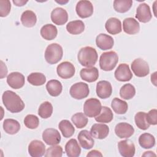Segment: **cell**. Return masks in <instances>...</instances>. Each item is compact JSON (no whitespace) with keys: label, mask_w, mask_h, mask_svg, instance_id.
<instances>
[{"label":"cell","mask_w":157,"mask_h":157,"mask_svg":"<svg viewBox=\"0 0 157 157\" xmlns=\"http://www.w3.org/2000/svg\"><path fill=\"white\" fill-rule=\"evenodd\" d=\"M3 104L6 109L12 113H18L25 108V103L21 98L15 92L7 90L2 96Z\"/></svg>","instance_id":"cell-1"},{"label":"cell","mask_w":157,"mask_h":157,"mask_svg":"<svg viewBox=\"0 0 157 157\" xmlns=\"http://www.w3.org/2000/svg\"><path fill=\"white\" fill-rule=\"evenodd\" d=\"M98 53L93 47L86 46L82 48L77 55V59L80 64L85 67H92L97 62Z\"/></svg>","instance_id":"cell-2"},{"label":"cell","mask_w":157,"mask_h":157,"mask_svg":"<svg viewBox=\"0 0 157 157\" xmlns=\"http://www.w3.org/2000/svg\"><path fill=\"white\" fill-rule=\"evenodd\" d=\"M63 55L62 47L56 43L49 44L45 51V59L50 64H54L59 62Z\"/></svg>","instance_id":"cell-3"},{"label":"cell","mask_w":157,"mask_h":157,"mask_svg":"<svg viewBox=\"0 0 157 157\" xmlns=\"http://www.w3.org/2000/svg\"><path fill=\"white\" fill-rule=\"evenodd\" d=\"M118 61L117 53L114 51H109L101 54L99 58V66L105 71L113 70Z\"/></svg>","instance_id":"cell-4"},{"label":"cell","mask_w":157,"mask_h":157,"mask_svg":"<svg viewBox=\"0 0 157 157\" xmlns=\"http://www.w3.org/2000/svg\"><path fill=\"white\" fill-rule=\"evenodd\" d=\"M101 108L99 100L96 98H90L84 103L83 112L85 115L88 117H96L100 113Z\"/></svg>","instance_id":"cell-5"},{"label":"cell","mask_w":157,"mask_h":157,"mask_svg":"<svg viewBox=\"0 0 157 157\" xmlns=\"http://www.w3.org/2000/svg\"><path fill=\"white\" fill-rule=\"evenodd\" d=\"M71 96L75 99H82L86 98L90 93L89 87L87 83L77 82L72 85L69 90Z\"/></svg>","instance_id":"cell-6"},{"label":"cell","mask_w":157,"mask_h":157,"mask_svg":"<svg viewBox=\"0 0 157 157\" xmlns=\"http://www.w3.org/2000/svg\"><path fill=\"white\" fill-rule=\"evenodd\" d=\"M131 69L135 75L139 77H145L150 72L148 64L142 58H136L132 61Z\"/></svg>","instance_id":"cell-7"},{"label":"cell","mask_w":157,"mask_h":157,"mask_svg":"<svg viewBox=\"0 0 157 157\" xmlns=\"http://www.w3.org/2000/svg\"><path fill=\"white\" fill-rule=\"evenodd\" d=\"M75 10L77 15L82 18L90 17L93 13V6L90 1L81 0L76 5Z\"/></svg>","instance_id":"cell-8"},{"label":"cell","mask_w":157,"mask_h":157,"mask_svg":"<svg viewBox=\"0 0 157 157\" xmlns=\"http://www.w3.org/2000/svg\"><path fill=\"white\" fill-rule=\"evenodd\" d=\"M56 72L59 77L63 79H67L74 75L75 69L71 62L64 61L58 65Z\"/></svg>","instance_id":"cell-9"},{"label":"cell","mask_w":157,"mask_h":157,"mask_svg":"<svg viewBox=\"0 0 157 157\" xmlns=\"http://www.w3.org/2000/svg\"><path fill=\"white\" fill-rule=\"evenodd\" d=\"M42 139L48 145L58 144L61 141V135L58 131L54 128H47L42 133Z\"/></svg>","instance_id":"cell-10"},{"label":"cell","mask_w":157,"mask_h":157,"mask_svg":"<svg viewBox=\"0 0 157 157\" xmlns=\"http://www.w3.org/2000/svg\"><path fill=\"white\" fill-rule=\"evenodd\" d=\"M115 78L120 82H128L132 78L131 72L128 64L125 63L120 64L116 69L115 73Z\"/></svg>","instance_id":"cell-11"},{"label":"cell","mask_w":157,"mask_h":157,"mask_svg":"<svg viewBox=\"0 0 157 157\" xmlns=\"http://www.w3.org/2000/svg\"><path fill=\"white\" fill-rule=\"evenodd\" d=\"M118 148L120 155L123 157H132L135 154V145L130 140L120 141L118 143Z\"/></svg>","instance_id":"cell-12"},{"label":"cell","mask_w":157,"mask_h":157,"mask_svg":"<svg viewBox=\"0 0 157 157\" xmlns=\"http://www.w3.org/2000/svg\"><path fill=\"white\" fill-rule=\"evenodd\" d=\"M7 83L12 88L15 90L20 89L25 83V77L21 73L18 72H11L7 77Z\"/></svg>","instance_id":"cell-13"},{"label":"cell","mask_w":157,"mask_h":157,"mask_svg":"<svg viewBox=\"0 0 157 157\" xmlns=\"http://www.w3.org/2000/svg\"><path fill=\"white\" fill-rule=\"evenodd\" d=\"M115 132L119 138L127 139L132 136L134 129L131 124L126 122H121L115 126Z\"/></svg>","instance_id":"cell-14"},{"label":"cell","mask_w":157,"mask_h":157,"mask_svg":"<svg viewBox=\"0 0 157 157\" xmlns=\"http://www.w3.org/2000/svg\"><path fill=\"white\" fill-rule=\"evenodd\" d=\"M51 20L55 25H63L67 21V12L62 7H56L51 12Z\"/></svg>","instance_id":"cell-15"},{"label":"cell","mask_w":157,"mask_h":157,"mask_svg":"<svg viewBox=\"0 0 157 157\" xmlns=\"http://www.w3.org/2000/svg\"><path fill=\"white\" fill-rule=\"evenodd\" d=\"M136 18L142 23H147L151 19V12L147 4L141 3L139 4L136 10Z\"/></svg>","instance_id":"cell-16"},{"label":"cell","mask_w":157,"mask_h":157,"mask_svg":"<svg viewBox=\"0 0 157 157\" xmlns=\"http://www.w3.org/2000/svg\"><path fill=\"white\" fill-rule=\"evenodd\" d=\"M112 93L111 83L107 80H101L96 85L97 96L101 99L109 98Z\"/></svg>","instance_id":"cell-17"},{"label":"cell","mask_w":157,"mask_h":157,"mask_svg":"<svg viewBox=\"0 0 157 157\" xmlns=\"http://www.w3.org/2000/svg\"><path fill=\"white\" fill-rule=\"evenodd\" d=\"M109 133V128L107 124L103 123H95L90 129V134L92 137L98 139H105Z\"/></svg>","instance_id":"cell-18"},{"label":"cell","mask_w":157,"mask_h":157,"mask_svg":"<svg viewBox=\"0 0 157 157\" xmlns=\"http://www.w3.org/2000/svg\"><path fill=\"white\" fill-rule=\"evenodd\" d=\"M28 153L33 157L42 156L45 153V146L40 140H32L28 146Z\"/></svg>","instance_id":"cell-19"},{"label":"cell","mask_w":157,"mask_h":157,"mask_svg":"<svg viewBox=\"0 0 157 157\" xmlns=\"http://www.w3.org/2000/svg\"><path fill=\"white\" fill-rule=\"evenodd\" d=\"M77 137L81 147L85 150L91 149L94 144V140L88 130L84 129L80 131Z\"/></svg>","instance_id":"cell-20"},{"label":"cell","mask_w":157,"mask_h":157,"mask_svg":"<svg viewBox=\"0 0 157 157\" xmlns=\"http://www.w3.org/2000/svg\"><path fill=\"white\" fill-rule=\"evenodd\" d=\"M96 45L102 50L111 49L114 44L113 37L108 34L101 33L96 39Z\"/></svg>","instance_id":"cell-21"},{"label":"cell","mask_w":157,"mask_h":157,"mask_svg":"<svg viewBox=\"0 0 157 157\" xmlns=\"http://www.w3.org/2000/svg\"><path fill=\"white\" fill-rule=\"evenodd\" d=\"M123 29L124 32L126 34L133 35L139 33L140 30V25L134 18L129 17L123 20Z\"/></svg>","instance_id":"cell-22"},{"label":"cell","mask_w":157,"mask_h":157,"mask_svg":"<svg viewBox=\"0 0 157 157\" xmlns=\"http://www.w3.org/2000/svg\"><path fill=\"white\" fill-rule=\"evenodd\" d=\"M82 80L88 82H93L99 77V71L96 67H88L82 69L80 72Z\"/></svg>","instance_id":"cell-23"},{"label":"cell","mask_w":157,"mask_h":157,"mask_svg":"<svg viewBox=\"0 0 157 157\" xmlns=\"http://www.w3.org/2000/svg\"><path fill=\"white\" fill-rule=\"evenodd\" d=\"M105 28L109 34L113 35L121 33L122 30L121 21L115 17L109 18L105 24Z\"/></svg>","instance_id":"cell-24"},{"label":"cell","mask_w":157,"mask_h":157,"mask_svg":"<svg viewBox=\"0 0 157 157\" xmlns=\"http://www.w3.org/2000/svg\"><path fill=\"white\" fill-rule=\"evenodd\" d=\"M65 151L69 157H78L81 153V148L75 139H70L65 145Z\"/></svg>","instance_id":"cell-25"},{"label":"cell","mask_w":157,"mask_h":157,"mask_svg":"<svg viewBox=\"0 0 157 157\" xmlns=\"http://www.w3.org/2000/svg\"><path fill=\"white\" fill-rule=\"evenodd\" d=\"M40 33L44 39L51 40L56 37L58 30L55 25L52 24H46L41 28Z\"/></svg>","instance_id":"cell-26"},{"label":"cell","mask_w":157,"mask_h":157,"mask_svg":"<svg viewBox=\"0 0 157 157\" xmlns=\"http://www.w3.org/2000/svg\"><path fill=\"white\" fill-rule=\"evenodd\" d=\"M20 20L23 26L28 28H31L36 25L37 22V17L33 11L27 10L23 12Z\"/></svg>","instance_id":"cell-27"},{"label":"cell","mask_w":157,"mask_h":157,"mask_svg":"<svg viewBox=\"0 0 157 157\" xmlns=\"http://www.w3.org/2000/svg\"><path fill=\"white\" fill-rule=\"evenodd\" d=\"M3 129L9 134H15L20 129V123L14 119H6L3 122Z\"/></svg>","instance_id":"cell-28"},{"label":"cell","mask_w":157,"mask_h":157,"mask_svg":"<svg viewBox=\"0 0 157 157\" xmlns=\"http://www.w3.org/2000/svg\"><path fill=\"white\" fill-rule=\"evenodd\" d=\"M46 89L52 96L56 97L59 96L63 90L61 83L58 80H50L46 84Z\"/></svg>","instance_id":"cell-29"},{"label":"cell","mask_w":157,"mask_h":157,"mask_svg":"<svg viewBox=\"0 0 157 157\" xmlns=\"http://www.w3.org/2000/svg\"><path fill=\"white\" fill-rule=\"evenodd\" d=\"M67 32L73 35H77L83 32L85 24L82 20H74L69 22L66 25Z\"/></svg>","instance_id":"cell-30"},{"label":"cell","mask_w":157,"mask_h":157,"mask_svg":"<svg viewBox=\"0 0 157 157\" xmlns=\"http://www.w3.org/2000/svg\"><path fill=\"white\" fill-rule=\"evenodd\" d=\"M113 118L112 110L106 106H103L99 115L95 117V120L98 123H110Z\"/></svg>","instance_id":"cell-31"},{"label":"cell","mask_w":157,"mask_h":157,"mask_svg":"<svg viewBox=\"0 0 157 157\" xmlns=\"http://www.w3.org/2000/svg\"><path fill=\"white\" fill-rule=\"evenodd\" d=\"M58 128L64 137H71L75 132V128L72 124L67 120H61L58 124Z\"/></svg>","instance_id":"cell-32"},{"label":"cell","mask_w":157,"mask_h":157,"mask_svg":"<svg viewBox=\"0 0 157 157\" xmlns=\"http://www.w3.org/2000/svg\"><path fill=\"white\" fill-rule=\"evenodd\" d=\"M139 143L145 149L151 148L155 145V138L150 133L142 134L139 137Z\"/></svg>","instance_id":"cell-33"},{"label":"cell","mask_w":157,"mask_h":157,"mask_svg":"<svg viewBox=\"0 0 157 157\" xmlns=\"http://www.w3.org/2000/svg\"><path fill=\"white\" fill-rule=\"evenodd\" d=\"M111 107L117 114H124L128 109V103L118 98H115L112 101Z\"/></svg>","instance_id":"cell-34"},{"label":"cell","mask_w":157,"mask_h":157,"mask_svg":"<svg viewBox=\"0 0 157 157\" xmlns=\"http://www.w3.org/2000/svg\"><path fill=\"white\" fill-rule=\"evenodd\" d=\"M135 87L130 83H126L123 85L120 90V95L121 98L126 100L132 99L135 96Z\"/></svg>","instance_id":"cell-35"},{"label":"cell","mask_w":157,"mask_h":157,"mask_svg":"<svg viewBox=\"0 0 157 157\" xmlns=\"http://www.w3.org/2000/svg\"><path fill=\"white\" fill-rule=\"evenodd\" d=\"M132 5L131 0H115L113 1V8L119 13L128 12Z\"/></svg>","instance_id":"cell-36"},{"label":"cell","mask_w":157,"mask_h":157,"mask_svg":"<svg viewBox=\"0 0 157 157\" xmlns=\"http://www.w3.org/2000/svg\"><path fill=\"white\" fill-rule=\"evenodd\" d=\"M28 82L34 86H40L46 82V77L44 74L40 72H33L27 77Z\"/></svg>","instance_id":"cell-37"},{"label":"cell","mask_w":157,"mask_h":157,"mask_svg":"<svg viewBox=\"0 0 157 157\" xmlns=\"http://www.w3.org/2000/svg\"><path fill=\"white\" fill-rule=\"evenodd\" d=\"M53 113V105L48 101L42 103L38 109L39 115L44 119L49 118Z\"/></svg>","instance_id":"cell-38"},{"label":"cell","mask_w":157,"mask_h":157,"mask_svg":"<svg viewBox=\"0 0 157 157\" xmlns=\"http://www.w3.org/2000/svg\"><path fill=\"white\" fill-rule=\"evenodd\" d=\"M136 126L140 129L146 130L150 127V124L146 120V113L144 112H137L134 117Z\"/></svg>","instance_id":"cell-39"},{"label":"cell","mask_w":157,"mask_h":157,"mask_svg":"<svg viewBox=\"0 0 157 157\" xmlns=\"http://www.w3.org/2000/svg\"><path fill=\"white\" fill-rule=\"evenodd\" d=\"M71 120L75 126L78 129H81L86 126L88 121L85 114L82 112H78L73 115L71 117Z\"/></svg>","instance_id":"cell-40"},{"label":"cell","mask_w":157,"mask_h":157,"mask_svg":"<svg viewBox=\"0 0 157 157\" xmlns=\"http://www.w3.org/2000/svg\"><path fill=\"white\" fill-rule=\"evenodd\" d=\"M25 125L29 129H36L39 124V120L38 117L33 114L27 115L24 119Z\"/></svg>","instance_id":"cell-41"},{"label":"cell","mask_w":157,"mask_h":157,"mask_svg":"<svg viewBox=\"0 0 157 157\" xmlns=\"http://www.w3.org/2000/svg\"><path fill=\"white\" fill-rule=\"evenodd\" d=\"M63 155V148L59 145H53L47 148L45 157H61Z\"/></svg>","instance_id":"cell-42"},{"label":"cell","mask_w":157,"mask_h":157,"mask_svg":"<svg viewBox=\"0 0 157 157\" xmlns=\"http://www.w3.org/2000/svg\"><path fill=\"white\" fill-rule=\"evenodd\" d=\"M11 4L9 0L0 1V16L5 17L9 15L10 12Z\"/></svg>","instance_id":"cell-43"},{"label":"cell","mask_w":157,"mask_h":157,"mask_svg":"<svg viewBox=\"0 0 157 157\" xmlns=\"http://www.w3.org/2000/svg\"><path fill=\"white\" fill-rule=\"evenodd\" d=\"M146 120L150 125H156L157 124V110L153 109L146 113Z\"/></svg>","instance_id":"cell-44"},{"label":"cell","mask_w":157,"mask_h":157,"mask_svg":"<svg viewBox=\"0 0 157 157\" xmlns=\"http://www.w3.org/2000/svg\"><path fill=\"white\" fill-rule=\"evenodd\" d=\"M1 78H2L6 77L7 74V69L6 65L2 61H1Z\"/></svg>","instance_id":"cell-45"},{"label":"cell","mask_w":157,"mask_h":157,"mask_svg":"<svg viewBox=\"0 0 157 157\" xmlns=\"http://www.w3.org/2000/svg\"><path fill=\"white\" fill-rule=\"evenodd\" d=\"M87 157L88 156H102V154L98 150H93L90 151L86 155Z\"/></svg>","instance_id":"cell-46"},{"label":"cell","mask_w":157,"mask_h":157,"mask_svg":"<svg viewBox=\"0 0 157 157\" xmlns=\"http://www.w3.org/2000/svg\"><path fill=\"white\" fill-rule=\"evenodd\" d=\"M13 3L17 6H23L28 2V1H14L13 0Z\"/></svg>","instance_id":"cell-47"},{"label":"cell","mask_w":157,"mask_h":157,"mask_svg":"<svg viewBox=\"0 0 157 157\" xmlns=\"http://www.w3.org/2000/svg\"><path fill=\"white\" fill-rule=\"evenodd\" d=\"M156 72H155L153 74L151 75V82L154 84V85H156Z\"/></svg>","instance_id":"cell-48"},{"label":"cell","mask_w":157,"mask_h":157,"mask_svg":"<svg viewBox=\"0 0 157 157\" xmlns=\"http://www.w3.org/2000/svg\"><path fill=\"white\" fill-rule=\"evenodd\" d=\"M143 156H156V155L153 153V151H145L143 155Z\"/></svg>","instance_id":"cell-49"}]
</instances>
